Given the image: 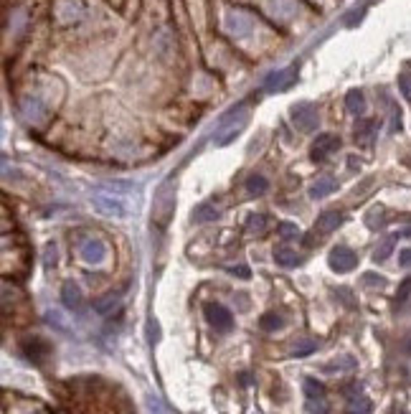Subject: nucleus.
<instances>
[{
	"label": "nucleus",
	"instance_id": "f257e3e1",
	"mask_svg": "<svg viewBox=\"0 0 411 414\" xmlns=\"http://www.w3.org/2000/svg\"><path fill=\"white\" fill-rule=\"evenodd\" d=\"M320 122V115H317V107L310 102H300L292 107V125L300 130V133H312Z\"/></svg>",
	"mask_w": 411,
	"mask_h": 414
},
{
	"label": "nucleus",
	"instance_id": "f03ea898",
	"mask_svg": "<svg viewBox=\"0 0 411 414\" xmlns=\"http://www.w3.org/2000/svg\"><path fill=\"white\" fill-rule=\"evenodd\" d=\"M21 351L31 363L41 366V363H46V358L51 356V343L46 338H41V336H31V338H26L21 343Z\"/></svg>",
	"mask_w": 411,
	"mask_h": 414
},
{
	"label": "nucleus",
	"instance_id": "7ed1b4c3",
	"mask_svg": "<svg viewBox=\"0 0 411 414\" xmlns=\"http://www.w3.org/2000/svg\"><path fill=\"white\" fill-rule=\"evenodd\" d=\"M328 265H330L333 272L345 274V272H351L353 267L358 265V254H355V251H353L351 247L338 245V247H333V249H330V257H328Z\"/></svg>",
	"mask_w": 411,
	"mask_h": 414
},
{
	"label": "nucleus",
	"instance_id": "20e7f679",
	"mask_svg": "<svg viewBox=\"0 0 411 414\" xmlns=\"http://www.w3.org/2000/svg\"><path fill=\"white\" fill-rule=\"evenodd\" d=\"M239 110H242V107H239ZM239 110L228 112L226 117H224V122H221L219 138H216V145H219V148H224V145H228V142L234 140L236 135L242 133V130H244V125H246V122H249V115H246V112H244V115H242V119H239V122H236V112H239Z\"/></svg>",
	"mask_w": 411,
	"mask_h": 414
},
{
	"label": "nucleus",
	"instance_id": "39448f33",
	"mask_svg": "<svg viewBox=\"0 0 411 414\" xmlns=\"http://www.w3.org/2000/svg\"><path fill=\"white\" fill-rule=\"evenodd\" d=\"M92 206L102 216H112V219L127 216V204L119 196H92Z\"/></svg>",
	"mask_w": 411,
	"mask_h": 414
},
{
	"label": "nucleus",
	"instance_id": "423d86ee",
	"mask_svg": "<svg viewBox=\"0 0 411 414\" xmlns=\"http://www.w3.org/2000/svg\"><path fill=\"white\" fill-rule=\"evenodd\" d=\"M226 33H231L234 38H244L249 36L251 31H254V18L249 13H242V10H231L226 15Z\"/></svg>",
	"mask_w": 411,
	"mask_h": 414
},
{
	"label": "nucleus",
	"instance_id": "0eeeda50",
	"mask_svg": "<svg viewBox=\"0 0 411 414\" xmlns=\"http://www.w3.org/2000/svg\"><path fill=\"white\" fill-rule=\"evenodd\" d=\"M203 313H206V320H208L216 331H231V326H234V315H231V310L224 308V305L208 303L203 308Z\"/></svg>",
	"mask_w": 411,
	"mask_h": 414
},
{
	"label": "nucleus",
	"instance_id": "6e6552de",
	"mask_svg": "<svg viewBox=\"0 0 411 414\" xmlns=\"http://www.w3.org/2000/svg\"><path fill=\"white\" fill-rule=\"evenodd\" d=\"M294 79H297V67L279 69V72H272V74L265 79V89L272 92V94H277V92H285V89L292 87Z\"/></svg>",
	"mask_w": 411,
	"mask_h": 414
},
{
	"label": "nucleus",
	"instance_id": "1a4fd4ad",
	"mask_svg": "<svg viewBox=\"0 0 411 414\" xmlns=\"http://www.w3.org/2000/svg\"><path fill=\"white\" fill-rule=\"evenodd\" d=\"M79 254L87 265H102L104 259H107V245L99 237H92L79 247Z\"/></svg>",
	"mask_w": 411,
	"mask_h": 414
},
{
	"label": "nucleus",
	"instance_id": "9d476101",
	"mask_svg": "<svg viewBox=\"0 0 411 414\" xmlns=\"http://www.w3.org/2000/svg\"><path fill=\"white\" fill-rule=\"evenodd\" d=\"M340 148V138L333 133H325V135H317V140L312 142V148H310V156L312 160H325V158L335 153Z\"/></svg>",
	"mask_w": 411,
	"mask_h": 414
},
{
	"label": "nucleus",
	"instance_id": "9b49d317",
	"mask_svg": "<svg viewBox=\"0 0 411 414\" xmlns=\"http://www.w3.org/2000/svg\"><path fill=\"white\" fill-rule=\"evenodd\" d=\"M170 181L165 185L160 188V196L155 199V208H153V214L160 219V224H168V219H170V214H173V206H176V199L173 196H168V188H170Z\"/></svg>",
	"mask_w": 411,
	"mask_h": 414
},
{
	"label": "nucleus",
	"instance_id": "f8f14e48",
	"mask_svg": "<svg viewBox=\"0 0 411 414\" xmlns=\"http://www.w3.org/2000/svg\"><path fill=\"white\" fill-rule=\"evenodd\" d=\"M81 13H84V6L79 0H59V6H56V18L61 23L76 21V18H81Z\"/></svg>",
	"mask_w": 411,
	"mask_h": 414
},
{
	"label": "nucleus",
	"instance_id": "ddd939ff",
	"mask_svg": "<svg viewBox=\"0 0 411 414\" xmlns=\"http://www.w3.org/2000/svg\"><path fill=\"white\" fill-rule=\"evenodd\" d=\"M345 222V216L340 211H325V214L317 216V224H315V231L317 234H330Z\"/></svg>",
	"mask_w": 411,
	"mask_h": 414
},
{
	"label": "nucleus",
	"instance_id": "4468645a",
	"mask_svg": "<svg viewBox=\"0 0 411 414\" xmlns=\"http://www.w3.org/2000/svg\"><path fill=\"white\" fill-rule=\"evenodd\" d=\"M61 303L67 305L69 310H79L81 308L84 297H81V288L76 282H64V288H61Z\"/></svg>",
	"mask_w": 411,
	"mask_h": 414
},
{
	"label": "nucleus",
	"instance_id": "2eb2a0df",
	"mask_svg": "<svg viewBox=\"0 0 411 414\" xmlns=\"http://www.w3.org/2000/svg\"><path fill=\"white\" fill-rule=\"evenodd\" d=\"M119 292H107V295H102L99 300H94V313L97 315H110V313H115L119 308Z\"/></svg>",
	"mask_w": 411,
	"mask_h": 414
},
{
	"label": "nucleus",
	"instance_id": "dca6fc26",
	"mask_svg": "<svg viewBox=\"0 0 411 414\" xmlns=\"http://www.w3.org/2000/svg\"><path fill=\"white\" fill-rule=\"evenodd\" d=\"M335 188H338V183H335V181H333V178H328V176H323V178H317L315 183L310 185V196H312V199H325V196H330L333 191H335Z\"/></svg>",
	"mask_w": 411,
	"mask_h": 414
},
{
	"label": "nucleus",
	"instance_id": "f3484780",
	"mask_svg": "<svg viewBox=\"0 0 411 414\" xmlns=\"http://www.w3.org/2000/svg\"><path fill=\"white\" fill-rule=\"evenodd\" d=\"M345 107H348L351 115H363V112H366V97H363V92H360V89L348 92V94H345Z\"/></svg>",
	"mask_w": 411,
	"mask_h": 414
},
{
	"label": "nucleus",
	"instance_id": "a211bd4d",
	"mask_svg": "<svg viewBox=\"0 0 411 414\" xmlns=\"http://www.w3.org/2000/svg\"><path fill=\"white\" fill-rule=\"evenodd\" d=\"M374 412V404L371 399H366L363 394H351V399H348V414H371Z\"/></svg>",
	"mask_w": 411,
	"mask_h": 414
},
{
	"label": "nucleus",
	"instance_id": "6ab92c4d",
	"mask_svg": "<svg viewBox=\"0 0 411 414\" xmlns=\"http://www.w3.org/2000/svg\"><path fill=\"white\" fill-rule=\"evenodd\" d=\"M219 219V208L213 204H201V206L193 208V222L196 224H206V222H216Z\"/></svg>",
	"mask_w": 411,
	"mask_h": 414
},
{
	"label": "nucleus",
	"instance_id": "aec40b11",
	"mask_svg": "<svg viewBox=\"0 0 411 414\" xmlns=\"http://www.w3.org/2000/svg\"><path fill=\"white\" fill-rule=\"evenodd\" d=\"M274 259H277V265H282V267H297L300 265V257H297V251H292L290 247H277L274 249Z\"/></svg>",
	"mask_w": 411,
	"mask_h": 414
},
{
	"label": "nucleus",
	"instance_id": "412c9836",
	"mask_svg": "<svg viewBox=\"0 0 411 414\" xmlns=\"http://www.w3.org/2000/svg\"><path fill=\"white\" fill-rule=\"evenodd\" d=\"M269 10H272L274 18H279V21H287V18H292L294 6H292V0H272Z\"/></svg>",
	"mask_w": 411,
	"mask_h": 414
},
{
	"label": "nucleus",
	"instance_id": "4be33fe9",
	"mask_svg": "<svg viewBox=\"0 0 411 414\" xmlns=\"http://www.w3.org/2000/svg\"><path fill=\"white\" fill-rule=\"evenodd\" d=\"M315 351H317V340L305 338V340H297V343L290 348V356H292V358H302V356H310V354H315Z\"/></svg>",
	"mask_w": 411,
	"mask_h": 414
},
{
	"label": "nucleus",
	"instance_id": "5701e85b",
	"mask_svg": "<svg viewBox=\"0 0 411 414\" xmlns=\"http://www.w3.org/2000/svg\"><path fill=\"white\" fill-rule=\"evenodd\" d=\"M267 188H269V181H267L265 176H249L246 178V191L251 193V196H262V193H267Z\"/></svg>",
	"mask_w": 411,
	"mask_h": 414
},
{
	"label": "nucleus",
	"instance_id": "b1692460",
	"mask_svg": "<svg viewBox=\"0 0 411 414\" xmlns=\"http://www.w3.org/2000/svg\"><path fill=\"white\" fill-rule=\"evenodd\" d=\"M302 389L308 394V399H325V386L320 384L317 379H305Z\"/></svg>",
	"mask_w": 411,
	"mask_h": 414
},
{
	"label": "nucleus",
	"instance_id": "393cba45",
	"mask_svg": "<svg viewBox=\"0 0 411 414\" xmlns=\"http://www.w3.org/2000/svg\"><path fill=\"white\" fill-rule=\"evenodd\" d=\"M259 326H262V331H279V328L285 326V318L279 313H267V315H262Z\"/></svg>",
	"mask_w": 411,
	"mask_h": 414
},
{
	"label": "nucleus",
	"instance_id": "a878e982",
	"mask_svg": "<svg viewBox=\"0 0 411 414\" xmlns=\"http://www.w3.org/2000/svg\"><path fill=\"white\" fill-rule=\"evenodd\" d=\"M366 224L371 226V229H381L383 224H386V211H383V206L371 208V211H368V216H366Z\"/></svg>",
	"mask_w": 411,
	"mask_h": 414
},
{
	"label": "nucleus",
	"instance_id": "bb28decb",
	"mask_svg": "<svg viewBox=\"0 0 411 414\" xmlns=\"http://www.w3.org/2000/svg\"><path fill=\"white\" fill-rule=\"evenodd\" d=\"M351 369H355V358L353 356H340V358H335V361H330L325 366V371H351Z\"/></svg>",
	"mask_w": 411,
	"mask_h": 414
},
{
	"label": "nucleus",
	"instance_id": "cd10ccee",
	"mask_svg": "<svg viewBox=\"0 0 411 414\" xmlns=\"http://www.w3.org/2000/svg\"><path fill=\"white\" fill-rule=\"evenodd\" d=\"M277 234L282 239H294V237H300V226H297V224H290V222H279Z\"/></svg>",
	"mask_w": 411,
	"mask_h": 414
},
{
	"label": "nucleus",
	"instance_id": "c85d7f7f",
	"mask_svg": "<svg viewBox=\"0 0 411 414\" xmlns=\"http://www.w3.org/2000/svg\"><path fill=\"white\" fill-rule=\"evenodd\" d=\"M246 229L249 231H257V234H262V231L267 229V216L265 214H251L249 222H246Z\"/></svg>",
	"mask_w": 411,
	"mask_h": 414
},
{
	"label": "nucleus",
	"instance_id": "c756f323",
	"mask_svg": "<svg viewBox=\"0 0 411 414\" xmlns=\"http://www.w3.org/2000/svg\"><path fill=\"white\" fill-rule=\"evenodd\" d=\"M374 133H376V122H374V119L360 122V125L355 127V140H368V138H371Z\"/></svg>",
	"mask_w": 411,
	"mask_h": 414
},
{
	"label": "nucleus",
	"instance_id": "7c9ffc66",
	"mask_svg": "<svg viewBox=\"0 0 411 414\" xmlns=\"http://www.w3.org/2000/svg\"><path fill=\"white\" fill-rule=\"evenodd\" d=\"M394 242H396V237H389V239H386V242H383V245L374 251V262H383V259L389 257L391 249H394Z\"/></svg>",
	"mask_w": 411,
	"mask_h": 414
},
{
	"label": "nucleus",
	"instance_id": "2f4dec72",
	"mask_svg": "<svg viewBox=\"0 0 411 414\" xmlns=\"http://www.w3.org/2000/svg\"><path fill=\"white\" fill-rule=\"evenodd\" d=\"M147 340H150V346H155L160 340V323L155 318L147 320Z\"/></svg>",
	"mask_w": 411,
	"mask_h": 414
},
{
	"label": "nucleus",
	"instance_id": "473e14b6",
	"mask_svg": "<svg viewBox=\"0 0 411 414\" xmlns=\"http://www.w3.org/2000/svg\"><path fill=\"white\" fill-rule=\"evenodd\" d=\"M399 89H401V94H404L406 102H411V74L404 72V74L399 76Z\"/></svg>",
	"mask_w": 411,
	"mask_h": 414
},
{
	"label": "nucleus",
	"instance_id": "72a5a7b5",
	"mask_svg": "<svg viewBox=\"0 0 411 414\" xmlns=\"http://www.w3.org/2000/svg\"><path fill=\"white\" fill-rule=\"evenodd\" d=\"M363 285H371V288H383V285H386V277H381V274H376V272H366V274H363Z\"/></svg>",
	"mask_w": 411,
	"mask_h": 414
},
{
	"label": "nucleus",
	"instance_id": "f704fd0d",
	"mask_svg": "<svg viewBox=\"0 0 411 414\" xmlns=\"http://www.w3.org/2000/svg\"><path fill=\"white\" fill-rule=\"evenodd\" d=\"M308 412L328 414V404H325V399H308Z\"/></svg>",
	"mask_w": 411,
	"mask_h": 414
},
{
	"label": "nucleus",
	"instance_id": "c9c22d12",
	"mask_svg": "<svg viewBox=\"0 0 411 414\" xmlns=\"http://www.w3.org/2000/svg\"><path fill=\"white\" fill-rule=\"evenodd\" d=\"M147 409H150V414H165V407L158 397H147Z\"/></svg>",
	"mask_w": 411,
	"mask_h": 414
},
{
	"label": "nucleus",
	"instance_id": "e433bc0d",
	"mask_svg": "<svg viewBox=\"0 0 411 414\" xmlns=\"http://www.w3.org/2000/svg\"><path fill=\"white\" fill-rule=\"evenodd\" d=\"M409 295H411V277H406V280L401 282V288H399V292H396V300L401 303V300H406Z\"/></svg>",
	"mask_w": 411,
	"mask_h": 414
},
{
	"label": "nucleus",
	"instance_id": "4c0bfd02",
	"mask_svg": "<svg viewBox=\"0 0 411 414\" xmlns=\"http://www.w3.org/2000/svg\"><path fill=\"white\" fill-rule=\"evenodd\" d=\"M46 267H53L56 265V245H46Z\"/></svg>",
	"mask_w": 411,
	"mask_h": 414
},
{
	"label": "nucleus",
	"instance_id": "58836bf2",
	"mask_svg": "<svg viewBox=\"0 0 411 414\" xmlns=\"http://www.w3.org/2000/svg\"><path fill=\"white\" fill-rule=\"evenodd\" d=\"M228 272H231V274H239L242 280H249V277H251L249 267H228Z\"/></svg>",
	"mask_w": 411,
	"mask_h": 414
},
{
	"label": "nucleus",
	"instance_id": "ea45409f",
	"mask_svg": "<svg viewBox=\"0 0 411 414\" xmlns=\"http://www.w3.org/2000/svg\"><path fill=\"white\" fill-rule=\"evenodd\" d=\"M399 265H401V267H411V249H401V251H399Z\"/></svg>",
	"mask_w": 411,
	"mask_h": 414
},
{
	"label": "nucleus",
	"instance_id": "a19ab883",
	"mask_svg": "<svg viewBox=\"0 0 411 414\" xmlns=\"http://www.w3.org/2000/svg\"><path fill=\"white\" fill-rule=\"evenodd\" d=\"M104 188H112V191H130V188H133V185L130 183H104Z\"/></svg>",
	"mask_w": 411,
	"mask_h": 414
},
{
	"label": "nucleus",
	"instance_id": "79ce46f5",
	"mask_svg": "<svg viewBox=\"0 0 411 414\" xmlns=\"http://www.w3.org/2000/svg\"><path fill=\"white\" fill-rule=\"evenodd\" d=\"M360 18H363V8H360V10H353V15L345 23H348V26H355V21H360Z\"/></svg>",
	"mask_w": 411,
	"mask_h": 414
},
{
	"label": "nucleus",
	"instance_id": "37998d69",
	"mask_svg": "<svg viewBox=\"0 0 411 414\" xmlns=\"http://www.w3.org/2000/svg\"><path fill=\"white\" fill-rule=\"evenodd\" d=\"M348 165H351V168H360V163L355 160V158H351V160H348Z\"/></svg>",
	"mask_w": 411,
	"mask_h": 414
}]
</instances>
